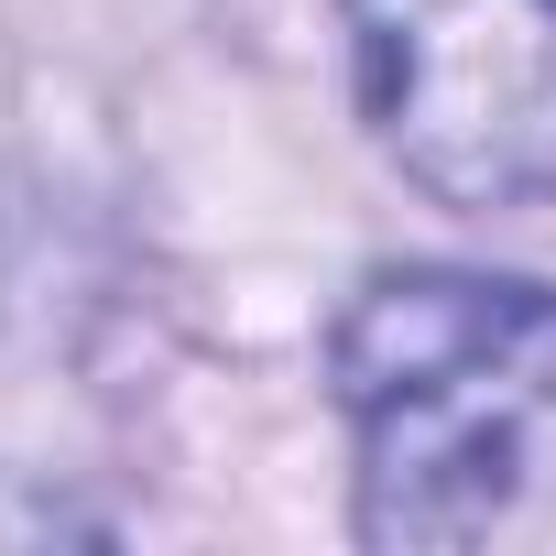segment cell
Returning <instances> with one entry per match:
<instances>
[{
    "label": "cell",
    "mask_w": 556,
    "mask_h": 556,
    "mask_svg": "<svg viewBox=\"0 0 556 556\" xmlns=\"http://www.w3.org/2000/svg\"><path fill=\"white\" fill-rule=\"evenodd\" d=\"M371 545H502L556 513V285L371 273L339 317Z\"/></svg>",
    "instance_id": "obj_1"
},
{
    "label": "cell",
    "mask_w": 556,
    "mask_h": 556,
    "mask_svg": "<svg viewBox=\"0 0 556 556\" xmlns=\"http://www.w3.org/2000/svg\"><path fill=\"white\" fill-rule=\"evenodd\" d=\"M382 153L447 207L556 186V0H339Z\"/></svg>",
    "instance_id": "obj_2"
}]
</instances>
